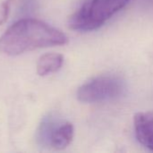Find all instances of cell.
I'll use <instances>...</instances> for the list:
<instances>
[{
	"label": "cell",
	"instance_id": "3",
	"mask_svg": "<svg viewBox=\"0 0 153 153\" xmlns=\"http://www.w3.org/2000/svg\"><path fill=\"white\" fill-rule=\"evenodd\" d=\"M124 82L115 75H100L82 84L77 91L82 102L95 103L113 100L124 91Z\"/></svg>",
	"mask_w": 153,
	"mask_h": 153
},
{
	"label": "cell",
	"instance_id": "5",
	"mask_svg": "<svg viewBox=\"0 0 153 153\" xmlns=\"http://www.w3.org/2000/svg\"><path fill=\"white\" fill-rule=\"evenodd\" d=\"M134 126L138 142L144 147L153 151V111L135 114Z\"/></svg>",
	"mask_w": 153,
	"mask_h": 153
},
{
	"label": "cell",
	"instance_id": "7",
	"mask_svg": "<svg viewBox=\"0 0 153 153\" xmlns=\"http://www.w3.org/2000/svg\"><path fill=\"white\" fill-rule=\"evenodd\" d=\"M12 0H4L0 3V25H2L8 18L10 13Z\"/></svg>",
	"mask_w": 153,
	"mask_h": 153
},
{
	"label": "cell",
	"instance_id": "1",
	"mask_svg": "<svg viewBox=\"0 0 153 153\" xmlns=\"http://www.w3.org/2000/svg\"><path fill=\"white\" fill-rule=\"evenodd\" d=\"M67 41L61 30L42 21L26 18L13 23L0 37V52L18 56L37 48L65 45Z\"/></svg>",
	"mask_w": 153,
	"mask_h": 153
},
{
	"label": "cell",
	"instance_id": "6",
	"mask_svg": "<svg viewBox=\"0 0 153 153\" xmlns=\"http://www.w3.org/2000/svg\"><path fill=\"white\" fill-rule=\"evenodd\" d=\"M64 56L58 53H47L42 55L37 62V74L47 76L57 72L63 65Z\"/></svg>",
	"mask_w": 153,
	"mask_h": 153
},
{
	"label": "cell",
	"instance_id": "2",
	"mask_svg": "<svg viewBox=\"0 0 153 153\" xmlns=\"http://www.w3.org/2000/svg\"><path fill=\"white\" fill-rule=\"evenodd\" d=\"M129 2L130 0H85L70 16L68 25L71 29L80 31L96 30Z\"/></svg>",
	"mask_w": 153,
	"mask_h": 153
},
{
	"label": "cell",
	"instance_id": "4",
	"mask_svg": "<svg viewBox=\"0 0 153 153\" xmlns=\"http://www.w3.org/2000/svg\"><path fill=\"white\" fill-rule=\"evenodd\" d=\"M39 140L56 150L66 148L73 141L74 130L69 122H56L52 118L45 119L39 132Z\"/></svg>",
	"mask_w": 153,
	"mask_h": 153
}]
</instances>
